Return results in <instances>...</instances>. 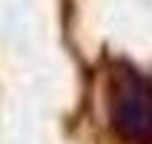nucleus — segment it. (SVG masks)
<instances>
[{"label":"nucleus","instance_id":"1","mask_svg":"<svg viewBox=\"0 0 152 144\" xmlns=\"http://www.w3.org/2000/svg\"><path fill=\"white\" fill-rule=\"evenodd\" d=\"M109 121L121 141L152 144V78L124 69L109 84Z\"/></svg>","mask_w":152,"mask_h":144}]
</instances>
